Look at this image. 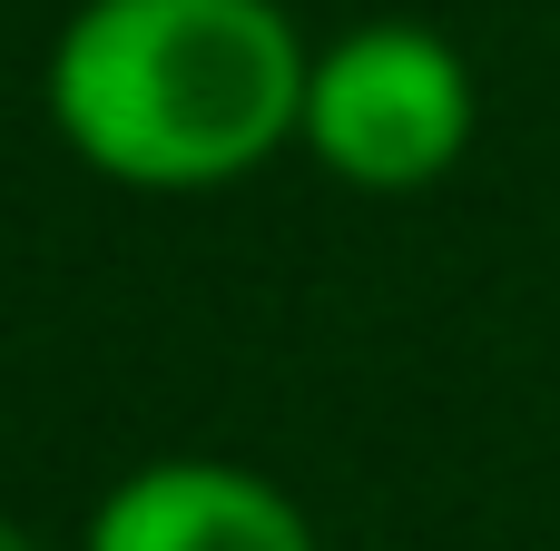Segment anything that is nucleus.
I'll return each instance as SVG.
<instances>
[{
	"label": "nucleus",
	"mask_w": 560,
	"mask_h": 551,
	"mask_svg": "<svg viewBox=\"0 0 560 551\" xmlns=\"http://www.w3.org/2000/svg\"><path fill=\"white\" fill-rule=\"evenodd\" d=\"M305 148L354 187H433L472 148V69L413 20L345 30L305 79Z\"/></svg>",
	"instance_id": "2"
},
{
	"label": "nucleus",
	"mask_w": 560,
	"mask_h": 551,
	"mask_svg": "<svg viewBox=\"0 0 560 551\" xmlns=\"http://www.w3.org/2000/svg\"><path fill=\"white\" fill-rule=\"evenodd\" d=\"M0 551H30V542H20V532H10V523H0Z\"/></svg>",
	"instance_id": "4"
},
{
	"label": "nucleus",
	"mask_w": 560,
	"mask_h": 551,
	"mask_svg": "<svg viewBox=\"0 0 560 551\" xmlns=\"http://www.w3.org/2000/svg\"><path fill=\"white\" fill-rule=\"evenodd\" d=\"M305 79L276 0H89L49 49V118L98 177L226 187L305 128Z\"/></svg>",
	"instance_id": "1"
},
{
	"label": "nucleus",
	"mask_w": 560,
	"mask_h": 551,
	"mask_svg": "<svg viewBox=\"0 0 560 551\" xmlns=\"http://www.w3.org/2000/svg\"><path fill=\"white\" fill-rule=\"evenodd\" d=\"M89 551H315V532L236 463H148L98 503Z\"/></svg>",
	"instance_id": "3"
}]
</instances>
